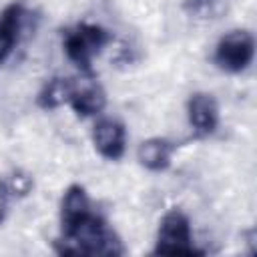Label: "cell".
Segmentation results:
<instances>
[{
	"mask_svg": "<svg viewBox=\"0 0 257 257\" xmlns=\"http://www.w3.org/2000/svg\"><path fill=\"white\" fill-rule=\"evenodd\" d=\"M92 211L90 197L82 185H70L60 203V227H68Z\"/></svg>",
	"mask_w": 257,
	"mask_h": 257,
	"instance_id": "30bf717a",
	"label": "cell"
},
{
	"mask_svg": "<svg viewBox=\"0 0 257 257\" xmlns=\"http://www.w3.org/2000/svg\"><path fill=\"white\" fill-rule=\"evenodd\" d=\"M68 104L78 116H94L102 112L106 106V92L104 88L92 80V78H82V80H72Z\"/></svg>",
	"mask_w": 257,
	"mask_h": 257,
	"instance_id": "52a82bcc",
	"label": "cell"
},
{
	"mask_svg": "<svg viewBox=\"0 0 257 257\" xmlns=\"http://www.w3.org/2000/svg\"><path fill=\"white\" fill-rule=\"evenodd\" d=\"M8 199H10V187H8V183L0 181V223L4 221V217L8 213Z\"/></svg>",
	"mask_w": 257,
	"mask_h": 257,
	"instance_id": "7c38bea8",
	"label": "cell"
},
{
	"mask_svg": "<svg viewBox=\"0 0 257 257\" xmlns=\"http://www.w3.org/2000/svg\"><path fill=\"white\" fill-rule=\"evenodd\" d=\"M24 16L26 12L22 2H10L0 12V66L10 58L14 46L18 44Z\"/></svg>",
	"mask_w": 257,
	"mask_h": 257,
	"instance_id": "ba28073f",
	"label": "cell"
},
{
	"mask_svg": "<svg viewBox=\"0 0 257 257\" xmlns=\"http://www.w3.org/2000/svg\"><path fill=\"white\" fill-rule=\"evenodd\" d=\"M108 42H110V32L98 24H88V22H80L68 28L62 36V48L66 58L84 72H90L94 56H98Z\"/></svg>",
	"mask_w": 257,
	"mask_h": 257,
	"instance_id": "7a4b0ae2",
	"label": "cell"
},
{
	"mask_svg": "<svg viewBox=\"0 0 257 257\" xmlns=\"http://www.w3.org/2000/svg\"><path fill=\"white\" fill-rule=\"evenodd\" d=\"M187 116L195 137L205 139L219 126V104L209 92H195L187 102Z\"/></svg>",
	"mask_w": 257,
	"mask_h": 257,
	"instance_id": "5b68a950",
	"label": "cell"
},
{
	"mask_svg": "<svg viewBox=\"0 0 257 257\" xmlns=\"http://www.w3.org/2000/svg\"><path fill=\"white\" fill-rule=\"evenodd\" d=\"M60 239L56 251L60 255H124V245L114 229L94 211L74 221L68 227H60Z\"/></svg>",
	"mask_w": 257,
	"mask_h": 257,
	"instance_id": "6da1fadb",
	"label": "cell"
},
{
	"mask_svg": "<svg viewBox=\"0 0 257 257\" xmlns=\"http://www.w3.org/2000/svg\"><path fill=\"white\" fill-rule=\"evenodd\" d=\"M92 143L100 157L118 161L126 149V128L116 118H100L92 128Z\"/></svg>",
	"mask_w": 257,
	"mask_h": 257,
	"instance_id": "8992f818",
	"label": "cell"
},
{
	"mask_svg": "<svg viewBox=\"0 0 257 257\" xmlns=\"http://www.w3.org/2000/svg\"><path fill=\"white\" fill-rule=\"evenodd\" d=\"M197 4H207V2H211V0H195Z\"/></svg>",
	"mask_w": 257,
	"mask_h": 257,
	"instance_id": "4fadbf2b",
	"label": "cell"
},
{
	"mask_svg": "<svg viewBox=\"0 0 257 257\" xmlns=\"http://www.w3.org/2000/svg\"><path fill=\"white\" fill-rule=\"evenodd\" d=\"M175 143L163 137H153L147 139L139 145L137 149V159L139 163L153 173H161L165 169H169L171 161H173V153H175Z\"/></svg>",
	"mask_w": 257,
	"mask_h": 257,
	"instance_id": "9c48e42d",
	"label": "cell"
},
{
	"mask_svg": "<svg viewBox=\"0 0 257 257\" xmlns=\"http://www.w3.org/2000/svg\"><path fill=\"white\" fill-rule=\"evenodd\" d=\"M255 56V38L249 30H231L219 38L213 54L217 68L229 74H239L249 68Z\"/></svg>",
	"mask_w": 257,
	"mask_h": 257,
	"instance_id": "277c9868",
	"label": "cell"
},
{
	"mask_svg": "<svg viewBox=\"0 0 257 257\" xmlns=\"http://www.w3.org/2000/svg\"><path fill=\"white\" fill-rule=\"evenodd\" d=\"M155 255H201V251L193 243V231L189 217L181 209H171L163 215L157 241H155Z\"/></svg>",
	"mask_w": 257,
	"mask_h": 257,
	"instance_id": "3957f363",
	"label": "cell"
},
{
	"mask_svg": "<svg viewBox=\"0 0 257 257\" xmlns=\"http://www.w3.org/2000/svg\"><path fill=\"white\" fill-rule=\"evenodd\" d=\"M70 88H72V78H62V76H54L50 78L42 90L36 96V104L44 110H52L58 108L60 104L68 102L70 96Z\"/></svg>",
	"mask_w": 257,
	"mask_h": 257,
	"instance_id": "8fae6325",
	"label": "cell"
}]
</instances>
